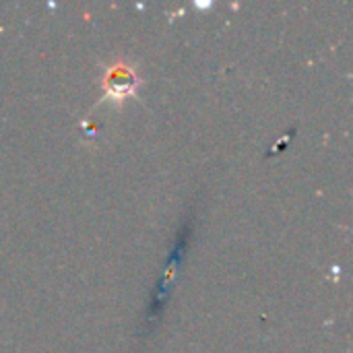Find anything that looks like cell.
I'll use <instances>...</instances> for the list:
<instances>
[{
	"mask_svg": "<svg viewBox=\"0 0 353 353\" xmlns=\"http://www.w3.org/2000/svg\"><path fill=\"white\" fill-rule=\"evenodd\" d=\"M105 87H108V95L114 99H124L128 95L134 93L137 87V77L132 74L130 68L126 66H116L110 70L108 79H105Z\"/></svg>",
	"mask_w": 353,
	"mask_h": 353,
	"instance_id": "cell-1",
	"label": "cell"
}]
</instances>
